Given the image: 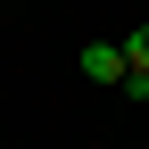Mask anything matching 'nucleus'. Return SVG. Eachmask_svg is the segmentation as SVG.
I'll use <instances>...</instances> for the list:
<instances>
[{
    "mask_svg": "<svg viewBox=\"0 0 149 149\" xmlns=\"http://www.w3.org/2000/svg\"><path fill=\"white\" fill-rule=\"evenodd\" d=\"M74 66H83L91 83H124V74H133V66H124V42H83Z\"/></svg>",
    "mask_w": 149,
    "mask_h": 149,
    "instance_id": "obj_1",
    "label": "nucleus"
},
{
    "mask_svg": "<svg viewBox=\"0 0 149 149\" xmlns=\"http://www.w3.org/2000/svg\"><path fill=\"white\" fill-rule=\"evenodd\" d=\"M124 66H133V74H149V25H141V33H124Z\"/></svg>",
    "mask_w": 149,
    "mask_h": 149,
    "instance_id": "obj_2",
    "label": "nucleus"
}]
</instances>
